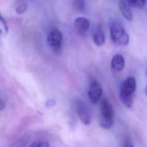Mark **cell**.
<instances>
[{
    "label": "cell",
    "instance_id": "1",
    "mask_svg": "<svg viewBox=\"0 0 147 147\" xmlns=\"http://www.w3.org/2000/svg\"><path fill=\"white\" fill-rule=\"evenodd\" d=\"M136 88V82L134 78L132 76H129L125 80L121 86L120 99L126 107H131L133 104Z\"/></svg>",
    "mask_w": 147,
    "mask_h": 147
},
{
    "label": "cell",
    "instance_id": "2",
    "mask_svg": "<svg viewBox=\"0 0 147 147\" xmlns=\"http://www.w3.org/2000/svg\"><path fill=\"white\" fill-rule=\"evenodd\" d=\"M110 36L113 42L117 45L125 46L129 42V36L123 26L114 22L110 26Z\"/></svg>",
    "mask_w": 147,
    "mask_h": 147
},
{
    "label": "cell",
    "instance_id": "3",
    "mask_svg": "<svg viewBox=\"0 0 147 147\" xmlns=\"http://www.w3.org/2000/svg\"><path fill=\"white\" fill-rule=\"evenodd\" d=\"M75 111L84 125H89L92 120L91 113L87 105L82 100H76L74 103Z\"/></svg>",
    "mask_w": 147,
    "mask_h": 147
},
{
    "label": "cell",
    "instance_id": "4",
    "mask_svg": "<svg viewBox=\"0 0 147 147\" xmlns=\"http://www.w3.org/2000/svg\"><path fill=\"white\" fill-rule=\"evenodd\" d=\"M62 40V33L57 29H53L51 30L47 36V43L48 45L52 50L56 52L60 51Z\"/></svg>",
    "mask_w": 147,
    "mask_h": 147
},
{
    "label": "cell",
    "instance_id": "5",
    "mask_svg": "<svg viewBox=\"0 0 147 147\" xmlns=\"http://www.w3.org/2000/svg\"><path fill=\"white\" fill-rule=\"evenodd\" d=\"M102 87L99 82L92 79L89 84L88 95L90 102L92 103H96L102 95Z\"/></svg>",
    "mask_w": 147,
    "mask_h": 147
},
{
    "label": "cell",
    "instance_id": "6",
    "mask_svg": "<svg viewBox=\"0 0 147 147\" xmlns=\"http://www.w3.org/2000/svg\"><path fill=\"white\" fill-rule=\"evenodd\" d=\"M74 26L75 30L80 34L84 36L90 27L89 20L83 17L76 18L74 22Z\"/></svg>",
    "mask_w": 147,
    "mask_h": 147
},
{
    "label": "cell",
    "instance_id": "7",
    "mask_svg": "<svg viewBox=\"0 0 147 147\" xmlns=\"http://www.w3.org/2000/svg\"><path fill=\"white\" fill-rule=\"evenodd\" d=\"M100 109L102 118L113 119L114 115L113 109L111 104L108 100L106 99L102 100Z\"/></svg>",
    "mask_w": 147,
    "mask_h": 147
},
{
    "label": "cell",
    "instance_id": "8",
    "mask_svg": "<svg viewBox=\"0 0 147 147\" xmlns=\"http://www.w3.org/2000/svg\"><path fill=\"white\" fill-rule=\"evenodd\" d=\"M92 38L95 44L98 47H100L105 44V33L100 26H97L94 29L92 32Z\"/></svg>",
    "mask_w": 147,
    "mask_h": 147
},
{
    "label": "cell",
    "instance_id": "9",
    "mask_svg": "<svg viewBox=\"0 0 147 147\" xmlns=\"http://www.w3.org/2000/svg\"><path fill=\"white\" fill-rule=\"evenodd\" d=\"M130 7L127 0H119V8L122 14L126 20L130 21L133 20V17Z\"/></svg>",
    "mask_w": 147,
    "mask_h": 147
},
{
    "label": "cell",
    "instance_id": "10",
    "mask_svg": "<svg viewBox=\"0 0 147 147\" xmlns=\"http://www.w3.org/2000/svg\"><path fill=\"white\" fill-rule=\"evenodd\" d=\"M111 67L118 71H121L123 69L125 65V60L123 56L120 54L115 55L111 61Z\"/></svg>",
    "mask_w": 147,
    "mask_h": 147
},
{
    "label": "cell",
    "instance_id": "11",
    "mask_svg": "<svg viewBox=\"0 0 147 147\" xmlns=\"http://www.w3.org/2000/svg\"><path fill=\"white\" fill-rule=\"evenodd\" d=\"M130 7L136 9H142L144 7L145 0H127Z\"/></svg>",
    "mask_w": 147,
    "mask_h": 147
},
{
    "label": "cell",
    "instance_id": "12",
    "mask_svg": "<svg viewBox=\"0 0 147 147\" xmlns=\"http://www.w3.org/2000/svg\"><path fill=\"white\" fill-rule=\"evenodd\" d=\"M113 125V119H105L100 118V125L104 129H109Z\"/></svg>",
    "mask_w": 147,
    "mask_h": 147
},
{
    "label": "cell",
    "instance_id": "13",
    "mask_svg": "<svg viewBox=\"0 0 147 147\" xmlns=\"http://www.w3.org/2000/svg\"><path fill=\"white\" fill-rule=\"evenodd\" d=\"M8 31V28L6 21L0 14V34L6 33Z\"/></svg>",
    "mask_w": 147,
    "mask_h": 147
},
{
    "label": "cell",
    "instance_id": "14",
    "mask_svg": "<svg viewBox=\"0 0 147 147\" xmlns=\"http://www.w3.org/2000/svg\"><path fill=\"white\" fill-rule=\"evenodd\" d=\"M28 8V5L25 3H22L19 4L16 9V13H18V14H21L24 13Z\"/></svg>",
    "mask_w": 147,
    "mask_h": 147
},
{
    "label": "cell",
    "instance_id": "15",
    "mask_svg": "<svg viewBox=\"0 0 147 147\" xmlns=\"http://www.w3.org/2000/svg\"><path fill=\"white\" fill-rule=\"evenodd\" d=\"M30 146H35V147H48L49 146V144L47 141H38L33 142Z\"/></svg>",
    "mask_w": 147,
    "mask_h": 147
},
{
    "label": "cell",
    "instance_id": "16",
    "mask_svg": "<svg viewBox=\"0 0 147 147\" xmlns=\"http://www.w3.org/2000/svg\"><path fill=\"white\" fill-rule=\"evenodd\" d=\"M75 5L76 8L79 10H83L84 8V3L83 0H76Z\"/></svg>",
    "mask_w": 147,
    "mask_h": 147
},
{
    "label": "cell",
    "instance_id": "17",
    "mask_svg": "<svg viewBox=\"0 0 147 147\" xmlns=\"http://www.w3.org/2000/svg\"><path fill=\"white\" fill-rule=\"evenodd\" d=\"M123 146H126V147H129V146H133V145L131 143V141L130 140H126L125 141V144L123 145Z\"/></svg>",
    "mask_w": 147,
    "mask_h": 147
},
{
    "label": "cell",
    "instance_id": "18",
    "mask_svg": "<svg viewBox=\"0 0 147 147\" xmlns=\"http://www.w3.org/2000/svg\"><path fill=\"white\" fill-rule=\"evenodd\" d=\"M5 102L2 99H0V111L2 110L5 108Z\"/></svg>",
    "mask_w": 147,
    "mask_h": 147
},
{
    "label": "cell",
    "instance_id": "19",
    "mask_svg": "<svg viewBox=\"0 0 147 147\" xmlns=\"http://www.w3.org/2000/svg\"><path fill=\"white\" fill-rule=\"evenodd\" d=\"M53 102H54L53 100H51V101L49 100V101L48 102V106H53Z\"/></svg>",
    "mask_w": 147,
    "mask_h": 147
},
{
    "label": "cell",
    "instance_id": "20",
    "mask_svg": "<svg viewBox=\"0 0 147 147\" xmlns=\"http://www.w3.org/2000/svg\"><path fill=\"white\" fill-rule=\"evenodd\" d=\"M145 92H146V95L147 96V86H146V90H145Z\"/></svg>",
    "mask_w": 147,
    "mask_h": 147
}]
</instances>
